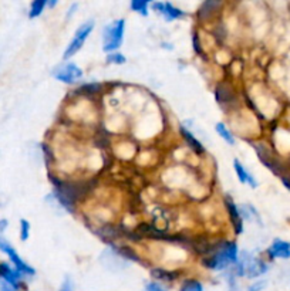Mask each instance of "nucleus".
<instances>
[{"instance_id": "nucleus-4", "label": "nucleus", "mask_w": 290, "mask_h": 291, "mask_svg": "<svg viewBox=\"0 0 290 291\" xmlns=\"http://www.w3.org/2000/svg\"><path fill=\"white\" fill-rule=\"evenodd\" d=\"M0 251H3V253L9 257V260L12 261L14 268H16L23 277H33V276L36 274V270L31 266H29V264L17 255L16 249H14L12 244L7 242L6 239L2 236V235H0Z\"/></svg>"}, {"instance_id": "nucleus-2", "label": "nucleus", "mask_w": 290, "mask_h": 291, "mask_svg": "<svg viewBox=\"0 0 290 291\" xmlns=\"http://www.w3.org/2000/svg\"><path fill=\"white\" fill-rule=\"evenodd\" d=\"M124 31H125V20L118 18L114 23L108 25L103 33V49L110 53H115L124 40Z\"/></svg>"}, {"instance_id": "nucleus-21", "label": "nucleus", "mask_w": 290, "mask_h": 291, "mask_svg": "<svg viewBox=\"0 0 290 291\" xmlns=\"http://www.w3.org/2000/svg\"><path fill=\"white\" fill-rule=\"evenodd\" d=\"M103 88V85L99 84V83H90V84L83 85L80 88V91L83 94H87V95H93V94H99Z\"/></svg>"}, {"instance_id": "nucleus-12", "label": "nucleus", "mask_w": 290, "mask_h": 291, "mask_svg": "<svg viewBox=\"0 0 290 291\" xmlns=\"http://www.w3.org/2000/svg\"><path fill=\"white\" fill-rule=\"evenodd\" d=\"M222 7V2H216V0H208L201 5L198 10V17L199 20H210L219 12V9Z\"/></svg>"}, {"instance_id": "nucleus-15", "label": "nucleus", "mask_w": 290, "mask_h": 291, "mask_svg": "<svg viewBox=\"0 0 290 291\" xmlns=\"http://www.w3.org/2000/svg\"><path fill=\"white\" fill-rule=\"evenodd\" d=\"M267 264H266L265 261L259 260V259H256V257H250V261H249V264H247V268H246V274H245V277H249V279H255V277H259L262 274H265L267 271Z\"/></svg>"}, {"instance_id": "nucleus-13", "label": "nucleus", "mask_w": 290, "mask_h": 291, "mask_svg": "<svg viewBox=\"0 0 290 291\" xmlns=\"http://www.w3.org/2000/svg\"><path fill=\"white\" fill-rule=\"evenodd\" d=\"M267 255L272 259H289L290 257V243L283 240H275L267 249Z\"/></svg>"}, {"instance_id": "nucleus-10", "label": "nucleus", "mask_w": 290, "mask_h": 291, "mask_svg": "<svg viewBox=\"0 0 290 291\" xmlns=\"http://www.w3.org/2000/svg\"><path fill=\"white\" fill-rule=\"evenodd\" d=\"M215 97L216 101L219 104L229 105V104H234L236 94H235L234 88L230 87V84H228V83H221V84L216 85Z\"/></svg>"}, {"instance_id": "nucleus-3", "label": "nucleus", "mask_w": 290, "mask_h": 291, "mask_svg": "<svg viewBox=\"0 0 290 291\" xmlns=\"http://www.w3.org/2000/svg\"><path fill=\"white\" fill-rule=\"evenodd\" d=\"M94 30V22L93 20H88L86 23H83V25L75 30L74 33V37L71 38V42L68 44L66 50H64V53H63V59L64 60H68V59H71L73 55H75L81 49H83V46H84V43L86 40L90 37L91 34V31Z\"/></svg>"}, {"instance_id": "nucleus-24", "label": "nucleus", "mask_w": 290, "mask_h": 291, "mask_svg": "<svg viewBox=\"0 0 290 291\" xmlns=\"http://www.w3.org/2000/svg\"><path fill=\"white\" fill-rule=\"evenodd\" d=\"M60 291H74V281H73V279L70 276L64 277L62 287H60Z\"/></svg>"}, {"instance_id": "nucleus-28", "label": "nucleus", "mask_w": 290, "mask_h": 291, "mask_svg": "<svg viewBox=\"0 0 290 291\" xmlns=\"http://www.w3.org/2000/svg\"><path fill=\"white\" fill-rule=\"evenodd\" d=\"M282 183L290 190V175H282Z\"/></svg>"}, {"instance_id": "nucleus-14", "label": "nucleus", "mask_w": 290, "mask_h": 291, "mask_svg": "<svg viewBox=\"0 0 290 291\" xmlns=\"http://www.w3.org/2000/svg\"><path fill=\"white\" fill-rule=\"evenodd\" d=\"M234 168H235V172H236V176H238V179H239L243 185H249L250 188H258L256 179H255V178L250 175V172L241 164L239 159H234Z\"/></svg>"}, {"instance_id": "nucleus-11", "label": "nucleus", "mask_w": 290, "mask_h": 291, "mask_svg": "<svg viewBox=\"0 0 290 291\" xmlns=\"http://www.w3.org/2000/svg\"><path fill=\"white\" fill-rule=\"evenodd\" d=\"M179 132H181L182 138H184V141L186 142V145L189 146L192 151L198 153V155H202V153H204L205 148L204 145H202V142L198 140L197 137H195L189 129H186L185 125H179Z\"/></svg>"}, {"instance_id": "nucleus-16", "label": "nucleus", "mask_w": 290, "mask_h": 291, "mask_svg": "<svg viewBox=\"0 0 290 291\" xmlns=\"http://www.w3.org/2000/svg\"><path fill=\"white\" fill-rule=\"evenodd\" d=\"M216 132L219 133V137L222 138L226 144L229 145H235V137L234 133L229 131V128L223 124V122H219V124H216Z\"/></svg>"}, {"instance_id": "nucleus-20", "label": "nucleus", "mask_w": 290, "mask_h": 291, "mask_svg": "<svg viewBox=\"0 0 290 291\" xmlns=\"http://www.w3.org/2000/svg\"><path fill=\"white\" fill-rule=\"evenodd\" d=\"M179 291H204V285L198 280H186Z\"/></svg>"}, {"instance_id": "nucleus-22", "label": "nucleus", "mask_w": 290, "mask_h": 291, "mask_svg": "<svg viewBox=\"0 0 290 291\" xmlns=\"http://www.w3.org/2000/svg\"><path fill=\"white\" fill-rule=\"evenodd\" d=\"M29 236H30V223L26 219H22L20 220V239L26 242Z\"/></svg>"}, {"instance_id": "nucleus-7", "label": "nucleus", "mask_w": 290, "mask_h": 291, "mask_svg": "<svg viewBox=\"0 0 290 291\" xmlns=\"http://www.w3.org/2000/svg\"><path fill=\"white\" fill-rule=\"evenodd\" d=\"M155 12H158L165 18L167 22H173V20H178V18L185 17V13L182 12L181 9L175 7L172 3H168V2H157L151 5Z\"/></svg>"}, {"instance_id": "nucleus-26", "label": "nucleus", "mask_w": 290, "mask_h": 291, "mask_svg": "<svg viewBox=\"0 0 290 291\" xmlns=\"http://www.w3.org/2000/svg\"><path fill=\"white\" fill-rule=\"evenodd\" d=\"M0 291H19V290H16L14 287H12L9 283H6L5 280L0 279Z\"/></svg>"}, {"instance_id": "nucleus-25", "label": "nucleus", "mask_w": 290, "mask_h": 291, "mask_svg": "<svg viewBox=\"0 0 290 291\" xmlns=\"http://www.w3.org/2000/svg\"><path fill=\"white\" fill-rule=\"evenodd\" d=\"M145 290L147 291H167V288H165V287H164L162 284H160L158 281H151V283L147 284Z\"/></svg>"}, {"instance_id": "nucleus-6", "label": "nucleus", "mask_w": 290, "mask_h": 291, "mask_svg": "<svg viewBox=\"0 0 290 291\" xmlns=\"http://www.w3.org/2000/svg\"><path fill=\"white\" fill-rule=\"evenodd\" d=\"M255 151L258 153V157L259 159L262 161V164L265 165L266 168H269V169L273 172V173H278V175L282 176V169H283V166L280 164V161L278 158H275L273 157V153L270 152V149L265 145V144H255Z\"/></svg>"}, {"instance_id": "nucleus-9", "label": "nucleus", "mask_w": 290, "mask_h": 291, "mask_svg": "<svg viewBox=\"0 0 290 291\" xmlns=\"http://www.w3.org/2000/svg\"><path fill=\"white\" fill-rule=\"evenodd\" d=\"M225 206H226L229 219H230V223H232V226H234L236 235H239V233L243 231V219H242V216H241V210H239V207L236 206V203H235L234 200L230 199V198H226V199H225Z\"/></svg>"}, {"instance_id": "nucleus-27", "label": "nucleus", "mask_w": 290, "mask_h": 291, "mask_svg": "<svg viewBox=\"0 0 290 291\" xmlns=\"http://www.w3.org/2000/svg\"><path fill=\"white\" fill-rule=\"evenodd\" d=\"M266 287V281H259V283H255V284L250 285L249 291H260L263 290Z\"/></svg>"}, {"instance_id": "nucleus-1", "label": "nucleus", "mask_w": 290, "mask_h": 291, "mask_svg": "<svg viewBox=\"0 0 290 291\" xmlns=\"http://www.w3.org/2000/svg\"><path fill=\"white\" fill-rule=\"evenodd\" d=\"M239 257L238 244L235 242H221L214 244V249L209 255L202 260L206 268L215 270V271H223L230 266H235Z\"/></svg>"}, {"instance_id": "nucleus-23", "label": "nucleus", "mask_w": 290, "mask_h": 291, "mask_svg": "<svg viewBox=\"0 0 290 291\" xmlns=\"http://www.w3.org/2000/svg\"><path fill=\"white\" fill-rule=\"evenodd\" d=\"M107 61L111 63V64H123V63H125V57L120 53H110L107 55Z\"/></svg>"}, {"instance_id": "nucleus-19", "label": "nucleus", "mask_w": 290, "mask_h": 291, "mask_svg": "<svg viewBox=\"0 0 290 291\" xmlns=\"http://www.w3.org/2000/svg\"><path fill=\"white\" fill-rule=\"evenodd\" d=\"M148 7L149 2H147V0H132L131 2V9L134 12L140 13L141 16H147L148 14Z\"/></svg>"}, {"instance_id": "nucleus-18", "label": "nucleus", "mask_w": 290, "mask_h": 291, "mask_svg": "<svg viewBox=\"0 0 290 291\" xmlns=\"http://www.w3.org/2000/svg\"><path fill=\"white\" fill-rule=\"evenodd\" d=\"M47 7V2L46 0H34L30 5V10H29V17L36 18L38 17L43 10Z\"/></svg>"}, {"instance_id": "nucleus-5", "label": "nucleus", "mask_w": 290, "mask_h": 291, "mask_svg": "<svg viewBox=\"0 0 290 291\" xmlns=\"http://www.w3.org/2000/svg\"><path fill=\"white\" fill-rule=\"evenodd\" d=\"M53 77L64 84H75L83 79V70L74 63H64L53 70Z\"/></svg>"}, {"instance_id": "nucleus-29", "label": "nucleus", "mask_w": 290, "mask_h": 291, "mask_svg": "<svg viewBox=\"0 0 290 291\" xmlns=\"http://www.w3.org/2000/svg\"><path fill=\"white\" fill-rule=\"evenodd\" d=\"M9 226V222L7 219H0V231H3Z\"/></svg>"}, {"instance_id": "nucleus-17", "label": "nucleus", "mask_w": 290, "mask_h": 291, "mask_svg": "<svg viewBox=\"0 0 290 291\" xmlns=\"http://www.w3.org/2000/svg\"><path fill=\"white\" fill-rule=\"evenodd\" d=\"M151 274H152L154 279L161 280V281H167V283H171V281L177 279V274L172 273V271H168V270H164V268H154Z\"/></svg>"}, {"instance_id": "nucleus-8", "label": "nucleus", "mask_w": 290, "mask_h": 291, "mask_svg": "<svg viewBox=\"0 0 290 291\" xmlns=\"http://www.w3.org/2000/svg\"><path fill=\"white\" fill-rule=\"evenodd\" d=\"M0 279L5 280L6 283L14 287L16 290H20L23 276L16 268H13L10 264H7L6 261H0Z\"/></svg>"}]
</instances>
